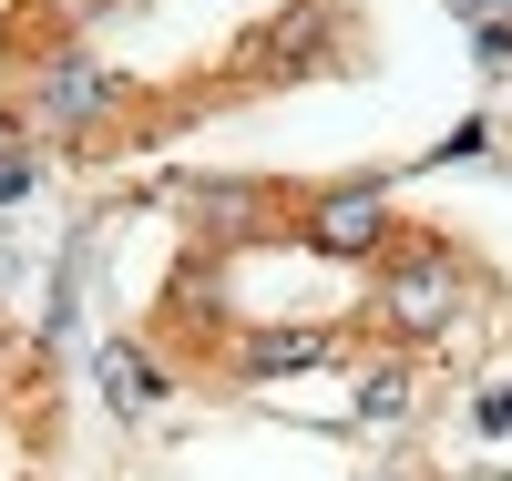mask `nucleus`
I'll list each match as a JSON object with an SVG mask.
<instances>
[{"mask_svg": "<svg viewBox=\"0 0 512 481\" xmlns=\"http://www.w3.org/2000/svg\"><path fill=\"white\" fill-rule=\"evenodd\" d=\"M472 297H482L472 256H461V246H441V236H410V246H390V256H379L369 308H379V328H400V338H451L461 318H472Z\"/></svg>", "mask_w": 512, "mask_h": 481, "instance_id": "obj_1", "label": "nucleus"}, {"mask_svg": "<svg viewBox=\"0 0 512 481\" xmlns=\"http://www.w3.org/2000/svg\"><path fill=\"white\" fill-rule=\"evenodd\" d=\"M113 103H123V72H103L93 52H52L31 72V123H52V134H93Z\"/></svg>", "mask_w": 512, "mask_h": 481, "instance_id": "obj_2", "label": "nucleus"}, {"mask_svg": "<svg viewBox=\"0 0 512 481\" xmlns=\"http://www.w3.org/2000/svg\"><path fill=\"white\" fill-rule=\"evenodd\" d=\"M308 246L318 256H379L390 246V185H338L308 205Z\"/></svg>", "mask_w": 512, "mask_h": 481, "instance_id": "obj_3", "label": "nucleus"}, {"mask_svg": "<svg viewBox=\"0 0 512 481\" xmlns=\"http://www.w3.org/2000/svg\"><path fill=\"white\" fill-rule=\"evenodd\" d=\"M328 348H338L328 328H246V338H236V369H246V379H287V369H318Z\"/></svg>", "mask_w": 512, "mask_h": 481, "instance_id": "obj_4", "label": "nucleus"}, {"mask_svg": "<svg viewBox=\"0 0 512 481\" xmlns=\"http://www.w3.org/2000/svg\"><path fill=\"white\" fill-rule=\"evenodd\" d=\"M267 205H277L267 185H195V226L236 246V236H256V226H267Z\"/></svg>", "mask_w": 512, "mask_h": 481, "instance_id": "obj_5", "label": "nucleus"}, {"mask_svg": "<svg viewBox=\"0 0 512 481\" xmlns=\"http://www.w3.org/2000/svg\"><path fill=\"white\" fill-rule=\"evenodd\" d=\"M103 400L113 410H154L164 400V369L144 359V348H103Z\"/></svg>", "mask_w": 512, "mask_h": 481, "instance_id": "obj_6", "label": "nucleus"}, {"mask_svg": "<svg viewBox=\"0 0 512 481\" xmlns=\"http://www.w3.org/2000/svg\"><path fill=\"white\" fill-rule=\"evenodd\" d=\"M410 359H390V369H359V420L369 430H390V420H410Z\"/></svg>", "mask_w": 512, "mask_h": 481, "instance_id": "obj_7", "label": "nucleus"}, {"mask_svg": "<svg viewBox=\"0 0 512 481\" xmlns=\"http://www.w3.org/2000/svg\"><path fill=\"white\" fill-rule=\"evenodd\" d=\"M482 430H512V379H502V389H482Z\"/></svg>", "mask_w": 512, "mask_h": 481, "instance_id": "obj_8", "label": "nucleus"}, {"mask_svg": "<svg viewBox=\"0 0 512 481\" xmlns=\"http://www.w3.org/2000/svg\"><path fill=\"white\" fill-rule=\"evenodd\" d=\"M451 11H461V21H502V0H451Z\"/></svg>", "mask_w": 512, "mask_h": 481, "instance_id": "obj_9", "label": "nucleus"}]
</instances>
